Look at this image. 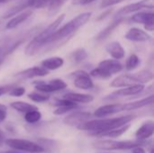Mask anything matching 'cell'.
Listing matches in <instances>:
<instances>
[{"label": "cell", "mask_w": 154, "mask_h": 153, "mask_svg": "<svg viewBox=\"0 0 154 153\" xmlns=\"http://www.w3.org/2000/svg\"><path fill=\"white\" fill-rule=\"evenodd\" d=\"M135 115H123L119 117H114V118H106V119H97V120H92L88 121L82 124H80L78 129L81 131H89L94 133L93 134L95 136H98L99 134L109 132L112 130H116L118 128H121L126 124H129L131 121L134 119Z\"/></svg>", "instance_id": "cell-1"}, {"label": "cell", "mask_w": 154, "mask_h": 153, "mask_svg": "<svg viewBox=\"0 0 154 153\" xmlns=\"http://www.w3.org/2000/svg\"><path fill=\"white\" fill-rule=\"evenodd\" d=\"M65 18V14H60L55 21H53L51 24H49L44 30H42L40 33L34 36V38L27 44L25 48V54L28 56L35 55L42 47L46 44H49V41L53 35V33L58 30L59 26L61 24Z\"/></svg>", "instance_id": "cell-2"}, {"label": "cell", "mask_w": 154, "mask_h": 153, "mask_svg": "<svg viewBox=\"0 0 154 153\" xmlns=\"http://www.w3.org/2000/svg\"><path fill=\"white\" fill-rule=\"evenodd\" d=\"M91 15H92V14L90 12H86V13L79 14V15L74 17L72 20L68 22L66 24H64L61 28L58 29L53 33V35L51 36L49 43L56 42V41H61V40L65 39V38L70 37L80 27L85 25L89 21V19L91 18Z\"/></svg>", "instance_id": "cell-3"}, {"label": "cell", "mask_w": 154, "mask_h": 153, "mask_svg": "<svg viewBox=\"0 0 154 153\" xmlns=\"http://www.w3.org/2000/svg\"><path fill=\"white\" fill-rule=\"evenodd\" d=\"M147 144L146 142L141 141H116V140H102L94 143V147L102 151H128L137 146Z\"/></svg>", "instance_id": "cell-4"}, {"label": "cell", "mask_w": 154, "mask_h": 153, "mask_svg": "<svg viewBox=\"0 0 154 153\" xmlns=\"http://www.w3.org/2000/svg\"><path fill=\"white\" fill-rule=\"evenodd\" d=\"M5 143L15 151H21L30 153H42L45 151L37 142H33L23 139H6Z\"/></svg>", "instance_id": "cell-5"}, {"label": "cell", "mask_w": 154, "mask_h": 153, "mask_svg": "<svg viewBox=\"0 0 154 153\" xmlns=\"http://www.w3.org/2000/svg\"><path fill=\"white\" fill-rule=\"evenodd\" d=\"M71 78H73L74 80V86L79 89L83 90H88L92 89L94 87V82L91 79L88 73L83 70H79L76 72H73L70 75Z\"/></svg>", "instance_id": "cell-6"}, {"label": "cell", "mask_w": 154, "mask_h": 153, "mask_svg": "<svg viewBox=\"0 0 154 153\" xmlns=\"http://www.w3.org/2000/svg\"><path fill=\"white\" fill-rule=\"evenodd\" d=\"M91 117V114L86 111H76L69 115L63 119V123L66 125L72 127H79L80 124L88 122Z\"/></svg>", "instance_id": "cell-7"}, {"label": "cell", "mask_w": 154, "mask_h": 153, "mask_svg": "<svg viewBox=\"0 0 154 153\" xmlns=\"http://www.w3.org/2000/svg\"><path fill=\"white\" fill-rule=\"evenodd\" d=\"M154 7V0H141L130 5H127L124 7H122L116 14V16H122L125 14H128L144 8L147 9H152Z\"/></svg>", "instance_id": "cell-8"}, {"label": "cell", "mask_w": 154, "mask_h": 153, "mask_svg": "<svg viewBox=\"0 0 154 153\" xmlns=\"http://www.w3.org/2000/svg\"><path fill=\"white\" fill-rule=\"evenodd\" d=\"M104 74H106L109 78L114 74H117L123 70V65L116 60H105L98 64L97 67Z\"/></svg>", "instance_id": "cell-9"}, {"label": "cell", "mask_w": 154, "mask_h": 153, "mask_svg": "<svg viewBox=\"0 0 154 153\" xmlns=\"http://www.w3.org/2000/svg\"><path fill=\"white\" fill-rule=\"evenodd\" d=\"M131 19L136 23L144 24L145 29L149 32L154 30V14L152 12H140L134 14Z\"/></svg>", "instance_id": "cell-10"}, {"label": "cell", "mask_w": 154, "mask_h": 153, "mask_svg": "<svg viewBox=\"0 0 154 153\" xmlns=\"http://www.w3.org/2000/svg\"><path fill=\"white\" fill-rule=\"evenodd\" d=\"M48 75V70H46L42 67H32L26 69L24 70H22L14 75L15 78L19 79H31L34 78H39V77H44Z\"/></svg>", "instance_id": "cell-11"}, {"label": "cell", "mask_w": 154, "mask_h": 153, "mask_svg": "<svg viewBox=\"0 0 154 153\" xmlns=\"http://www.w3.org/2000/svg\"><path fill=\"white\" fill-rule=\"evenodd\" d=\"M123 106L124 104H109V105H105L100 107H98L94 115L98 118H103L105 116L112 115L120 112H123Z\"/></svg>", "instance_id": "cell-12"}, {"label": "cell", "mask_w": 154, "mask_h": 153, "mask_svg": "<svg viewBox=\"0 0 154 153\" xmlns=\"http://www.w3.org/2000/svg\"><path fill=\"white\" fill-rule=\"evenodd\" d=\"M125 39L131 41H136V42H144V41H149L152 40V37L150 34H148L146 32L139 28H131L125 33Z\"/></svg>", "instance_id": "cell-13"}, {"label": "cell", "mask_w": 154, "mask_h": 153, "mask_svg": "<svg viewBox=\"0 0 154 153\" xmlns=\"http://www.w3.org/2000/svg\"><path fill=\"white\" fill-rule=\"evenodd\" d=\"M154 122L152 120H148L143 124V125L136 131L135 137L138 141L144 142L153 135Z\"/></svg>", "instance_id": "cell-14"}, {"label": "cell", "mask_w": 154, "mask_h": 153, "mask_svg": "<svg viewBox=\"0 0 154 153\" xmlns=\"http://www.w3.org/2000/svg\"><path fill=\"white\" fill-rule=\"evenodd\" d=\"M32 14V10H24V11L17 14L16 15L13 16L7 22V23L5 24V29L12 30V29L16 28L17 26L22 24L23 22H25Z\"/></svg>", "instance_id": "cell-15"}, {"label": "cell", "mask_w": 154, "mask_h": 153, "mask_svg": "<svg viewBox=\"0 0 154 153\" xmlns=\"http://www.w3.org/2000/svg\"><path fill=\"white\" fill-rule=\"evenodd\" d=\"M144 88H145L144 85L137 84V85H134V86H131V87H123L121 89H118V90L113 92L111 96H134V95H137V94L142 93L144 90Z\"/></svg>", "instance_id": "cell-16"}, {"label": "cell", "mask_w": 154, "mask_h": 153, "mask_svg": "<svg viewBox=\"0 0 154 153\" xmlns=\"http://www.w3.org/2000/svg\"><path fill=\"white\" fill-rule=\"evenodd\" d=\"M63 99L70 101L74 104H88L91 103L94 100V96L92 95H88V94H81V93H67L63 96Z\"/></svg>", "instance_id": "cell-17"}, {"label": "cell", "mask_w": 154, "mask_h": 153, "mask_svg": "<svg viewBox=\"0 0 154 153\" xmlns=\"http://www.w3.org/2000/svg\"><path fill=\"white\" fill-rule=\"evenodd\" d=\"M106 50L107 53L114 59V60H121L125 56V50L124 47L118 41H113L106 45Z\"/></svg>", "instance_id": "cell-18"}, {"label": "cell", "mask_w": 154, "mask_h": 153, "mask_svg": "<svg viewBox=\"0 0 154 153\" xmlns=\"http://www.w3.org/2000/svg\"><path fill=\"white\" fill-rule=\"evenodd\" d=\"M134 85H137V82L133 77V74H124L111 82V87H127Z\"/></svg>", "instance_id": "cell-19"}, {"label": "cell", "mask_w": 154, "mask_h": 153, "mask_svg": "<svg viewBox=\"0 0 154 153\" xmlns=\"http://www.w3.org/2000/svg\"><path fill=\"white\" fill-rule=\"evenodd\" d=\"M152 102H153V95H151V96H149L147 97H144L143 99L124 104L123 111H132V110L140 109L142 107H144L146 106H149V105L152 104Z\"/></svg>", "instance_id": "cell-20"}, {"label": "cell", "mask_w": 154, "mask_h": 153, "mask_svg": "<svg viewBox=\"0 0 154 153\" xmlns=\"http://www.w3.org/2000/svg\"><path fill=\"white\" fill-rule=\"evenodd\" d=\"M124 21V18L122 17H119L118 19H116L112 23H110L109 25H107L104 30H102L97 36H96V40L97 41H104L105 39H106L120 24L121 23Z\"/></svg>", "instance_id": "cell-21"}, {"label": "cell", "mask_w": 154, "mask_h": 153, "mask_svg": "<svg viewBox=\"0 0 154 153\" xmlns=\"http://www.w3.org/2000/svg\"><path fill=\"white\" fill-rule=\"evenodd\" d=\"M64 64V60L60 57H51L42 61V67L46 70H55L61 68Z\"/></svg>", "instance_id": "cell-22"}, {"label": "cell", "mask_w": 154, "mask_h": 153, "mask_svg": "<svg viewBox=\"0 0 154 153\" xmlns=\"http://www.w3.org/2000/svg\"><path fill=\"white\" fill-rule=\"evenodd\" d=\"M133 77L135 79V81L137 82V84L143 85V84L148 83L153 79V73L151 70L143 69L137 73L133 74Z\"/></svg>", "instance_id": "cell-23"}, {"label": "cell", "mask_w": 154, "mask_h": 153, "mask_svg": "<svg viewBox=\"0 0 154 153\" xmlns=\"http://www.w3.org/2000/svg\"><path fill=\"white\" fill-rule=\"evenodd\" d=\"M10 106L20 112V113H27V112H30V111H32V110H38V107L32 105V104H29V103H26V102H23V101H16V102H13Z\"/></svg>", "instance_id": "cell-24"}, {"label": "cell", "mask_w": 154, "mask_h": 153, "mask_svg": "<svg viewBox=\"0 0 154 153\" xmlns=\"http://www.w3.org/2000/svg\"><path fill=\"white\" fill-rule=\"evenodd\" d=\"M88 58V52L85 49L83 48H79L77 50H75L71 55H70V60L73 63L75 64H79L81 63L82 61H84L86 59Z\"/></svg>", "instance_id": "cell-25"}, {"label": "cell", "mask_w": 154, "mask_h": 153, "mask_svg": "<svg viewBox=\"0 0 154 153\" xmlns=\"http://www.w3.org/2000/svg\"><path fill=\"white\" fill-rule=\"evenodd\" d=\"M130 126H131L130 124H126V125H125V126H123L121 128L103 133L99 134L98 136H100V137H106V138H117V137H120L121 135H123L124 133H125L129 130Z\"/></svg>", "instance_id": "cell-26"}, {"label": "cell", "mask_w": 154, "mask_h": 153, "mask_svg": "<svg viewBox=\"0 0 154 153\" xmlns=\"http://www.w3.org/2000/svg\"><path fill=\"white\" fill-rule=\"evenodd\" d=\"M42 113L39 110H32L30 112L25 113L24 115V120L28 124H36L42 119Z\"/></svg>", "instance_id": "cell-27"}, {"label": "cell", "mask_w": 154, "mask_h": 153, "mask_svg": "<svg viewBox=\"0 0 154 153\" xmlns=\"http://www.w3.org/2000/svg\"><path fill=\"white\" fill-rule=\"evenodd\" d=\"M28 98L36 103H43L50 99V95L39 92H32L28 94Z\"/></svg>", "instance_id": "cell-28"}, {"label": "cell", "mask_w": 154, "mask_h": 153, "mask_svg": "<svg viewBox=\"0 0 154 153\" xmlns=\"http://www.w3.org/2000/svg\"><path fill=\"white\" fill-rule=\"evenodd\" d=\"M140 63H141L140 58L136 54H132L126 61L125 68L127 70H134L140 65Z\"/></svg>", "instance_id": "cell-29"}, {"label": "cell", "mask_w": 154, "mask_h": 153, "mask_svg": "<svg viewBox=\"0 0 154 153\" xmlns=\"http://www.w3.org/2000/svg\"><path fill=\"white\" fill-rule=\"evenodd\" d=\"M49 84L51 85V87L54 88L55 92L60 91V90H63L67 87V83L60 78H53V79L50 80Z\"/></svg>", "instance_id": "cell-30"}, {"label": "cell", "mask_w": 154, "mask_h": 153, "mask_svg": "<svg viewBox=\"0 0 154 153\" xmlns=\"http://www.w3.org/2000/svg\"><path fill=\"white\" fill-rule=\"evenodd\" d=\"M50 0H31V8L42 9L48 7Z\"/></svg>", "instance_id": "cell-31"}, {"label": "cell", "mask_w": 154, "mask_h": 153, "mask_svg": "<svg viewBox=\"0 0 154 153\" xmlns=\"http://www.w3.org/2000/svg\"><path fill=\"white\" fill-rule=\"evenodd\" d=\"M25 93V88L23 87H13V88L8 92V95L11 96L20 97Z\"/></svg>", "instance_id": "cell-32"}, {"label": "cell", "mask_w": 154, "mask_h": 153, "mask_svg": "<svg viewBox=\"0 0 154 153\" xmlns=\"http://www.w3.org/2000/svg\"><path fill=\"white\" fill-rule=\"evenodd\" d=\"M77 108V106H59L57 107V109L54 110L53 114L56 115H64L73 109Z\"/></svg>", "instance_id": "cell-33"}, {"label": "cell", "mask_w": 154, "mask_h": 153, "mask_svg": "<svg viewBox=\"0 0 154 153\" xmlns=\"http://www.w3.org/2000/svg\"><path fill=\"white\" fill-rule=\"evenodd\" d=\"M125 0H102L101 4H100V7L101 8H106V7H110L112 5H115L116 4L122 3Z\"/></svg>", "instance_id": "cell-34"}, {"label": "cell", "mask_w": 154, "mask_h": 153, "mask_svg": "<svg viewBox=\"0 0 154 153\" xmlns=\"http://www.w3.org/2000/svg\"><path fill=\"white\" fill-rule=\"evenodd\" d=\"M7 116V107L5 105L0 104V123H3Z\"/></svg>", "instance_id": "cell-35"}, {"label": "cell", "mask_w": 154, "mask_h": 153, "mask_svg": "<svg viewBox=\"0 0 154 153\" xmlns=\"http://www.w3.org/2000/svg\"><path fill=\"white\" fill-rule=\"evenodd\" d=\"M13 88V86H1L0 87V96L5 95V94H8V92Z\"/></svg>", "instance_id": "cell-36"}, {"label": "cell", "mask_w": 154, "mask_h": 153, "mask_svg": "<svg viewBox=\"0 0 154 153\" xmlns=\"http://www.w3.org/2000/svg\"><path fill=\"white\" fill-rule=\"evenodd\" d=\"M132 153H146L145 150L143 148V146H137V147H134V149L131 150Z\"/></svg>", "instance_id": "cell-37"}, {"label": "cell", "mask_w": 154, "mask_h": 153, "mask_svg": "<svg viewBox=\"0 0 154 153\" xmlns=\"http://www.w3.org/2000/svg\"><path fill=\"white\" fill-rule=\"evenodd\" d=\"M111 11H112V9H108V10H107V11H106L105 13L101 14L99 15V17L97 18V21H100V20L104 19L105 17H106V15H107V14H109L111 13Z\"/></svg>", "instance_id": "cell-38"}, {"label": "cell", "mask_w": 154, "mask_h": 153, "mask_svg": "<svg viewBox=\"0 0 154 153\" xmlns=\"http://www.w3.org/2000/svg\"><path fill=\"white\" fill-rule=\"evenodd\" d=\"M6 139H5V133H3V131L0 129V147L5 143V141Z\"/></svg>", "instance_id": "cell-39"}, {"label": "cell", "mask_w": 154, "mask_h": 153, "mask_svg": "<svg viewBox=\"0 0 154 153\" xmlns=\"http://www.w3.org/2000/svg\"><path fill=\"white\" fill-rule=\"evenodd\" d=\"M95 1H97V0H79V4L80 5H88Z\"/></svg>", "instance_id": "cell-40"}, {"label": "cell", "mask_w": 154, "mask_h": 153, "mask_svg": "<svg viewBox=\"0 0 154 153\" xmlns=\"http://www.w3.org/2000/svg\"><path fill=\"white\" fill-rule=\"evenodd\" d=\"M3 60H4V56L0 53V65L3 63Z\"/></svg>", "instance_id": "cell-41"}, {"label": "cell", "mask_w": 154, "mask_h": 153, "mask_svg": "<svg viewBox=\"0 0 154 153\" xmlns=\"http://www.w3.org/2000/svg\"><path fill=\"white\" fill-rule=\"evenodd\" d=\"M10 1H13V0H0V4H5V3L10 2Z\"/></svg>", "instance_id": "cell-42"}, {"label": "cell", "mask_w": 154, "mask_h": 153, "mask_svg": "<svg viewBox=\"0 0 154 153\" xmlns=\"http://www.w3.org/2000/svg\"><path fill=\"white\" fill-rule=\"evenodd\" d=\"M4 153H20V152L14 151H5V152H4Z\"/></svg>", "instance_id": "cell-43"}, {"label": "cell", "mask_w": 154, "mask_h": 153, "mask_svg": "<svg viewBox=\"0 0 154 153\" xmlns=\"http://www.w3.org/2000/svg\"><path fill=\"white\" fill-rule=\"evenodd\" d=\"M151 153H153V150H152V149L151 150Z\"/></svg>", "instance_id": "cell-44"}]
</instances>
